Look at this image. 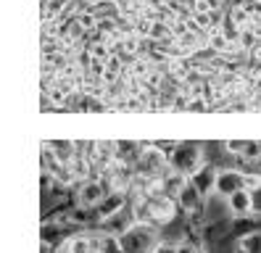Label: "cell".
I'll return each mask as SVG.
<instances>
[{
    "instance_id": "3",
    "label": "cell",
    "mask_w": 261,
    "mask_h": 253,
    "mask_svg": "<svg viewBox=\"0 0 261 253\" xmlns=\"http://www.w3.org/2000/svg\"><path fill=\"white\" fill-rule=\"evenodd\" d=\"M135 171L137 174H145V177H153V180H164L169 171H172V166H169V156L156 148L153 142H145V148L140 153V158H137L135 164Z\"/></svg>"
},
{
    "instance_id": "17",
    "label": "cell",
    "mask_w": 261,
    "mask_h": 253,
    "mask_svg": "<svg viewBox=\"0 0 261 253\" xmlns=\"http://www.w3.org/2000/svg\"><path fill=\"white\" fill-rule=\"evenodd\" d=\"M243 187L251 190V193H258L261 190V174L258 171H243Z\"/></svg>"
},
{
    "instance_id": "19",
    "label": "cell",
    "mask_w": 261,
    "mask_h": 253,
    "mask_svg": "<svg viewBox=\"0 0 261 253\" xmlns=\"http://www.w3.org/2000/svg\"><path fill=\"white\" fill-rule=\"evenodd\" d=\"M153 253H177V245H169V243H159V248Z\"/></svg>"
},
{
    "instance_id": "16",
    "label": "cell",
    "mask_w": 261,
    "mask_h": 253,
    "mask_svg": "<svg viewBox=\"0 0 261 253\" xmlns=\"http://www.w3.org/2000/svg\"><path fill=\"white\" fill-rule=\"evenodd\" d=\"M248 145H251V140H227V142H222V150L229 156H243L248 150Z\"/></svg>"
},
{
    "instance_id": "15",
    "label": "cell",
    "mask_w": 261,
    "mask_h": 253,
    "mask_svg": "<svg viewBox=\"0 0 261 253\" xmlns=\"http://www.w3.org/2000/svg\"><path fill=\"white\" fill-rule=\"evenodd\" d=\"M224 11V0H193V13H219Z\"/></svg>"
},
{
    "instance_id": "5",
    "label": "cell",
    "mask_w": 261,
    "mask_h": 253,
    "mask_svg": "<svg viewBox=\"0 0 261 253\" xmlns=\"http://www.w3.org/2000/svg\"><path fill=\"white\" fill-rule=\"evenodd\" d=\"M253 195L256 193H251V190H238V193H232L229 198H224L227 200V211L232 214V216H238V219H243V216H253Z\"/></svg>"
},
{
    "instance_id": "7",
    "label": "cell",
    "mask_w": 261,
    "mask_h": 253,
    "mask_svg": "<svg viewBox=\"0 0 261 253\" xmlns=\"http://www.w3.org/2000/svg\"><path fill=\"white\" fill-rule=\"evenodd\" d=\"M177 206L185 214H198L203 209V193L201 190H198L193 182H188L185 187L179 190V195H177Z\"/></svg>"
},
{
    "instance_id": "6",
    "label": "cell",
    "mask_w": 261,
    "mask_h": 253,
    "mask_svg": "<svg viewBox=\"0 0 261 253\" xmlns=\"http://www.w3.org/2000/svg\"><path fill=\"white\" fill-rule=\"evenodd\" d=\"M243 190V171L238 169H219L217 174V195L229 198L232 193Z\"/></svg>"
},
{
    "instance_id": "8",
    "label": "cell",
    "mask_w": 261,
    "mask_h": 253,
    "mask_svg": "<svg viewBox=\"0 0 261 253\" xmlns=\"http://www.w3.org/2000/svg\"><path fill=\"white\" fill-rule=\"evenodd\" d=\"M100 224H103V232H111V235H124L129 227H135V224H137V214L132 211V206H129V209H124V211L114 214L111 219L100 221Z\"/></svg>"
},
{
    "instance_id": "12",
    "label": "cell",
    "mask_w": 261,
    "mask_h": 253,
    "mask_svg": "<svg viewBox=\"0 0 261 253\" xmlns=\"http://www.w3.org/2000/svg\"><path fill=\"white\" fill-rule=\"evenodd\" d=\"M188 182H190V177H185V174H179V171H169L166 177L161 180V193L177 200V195H179V190L185 187Z\"/></svg>"
},
{
    "instance_id": "4",
    "label": "cell",
    "mask_w": 261,
    "mask_h": 253,
    "mask_svg": "<svg viewBox=\"0 0 261 253\" xmlns=\"http://www.w3.org/2000/svg\"><path fill=\"white\" fill-rule=\"evenodd\" d=\"M109 193H111V185L109 182L90 177V180L76 185V203H80L82 209H98Z\"/></svg>"
},
{
    "instance_id": "9",
    "label": "cell",
    "mask_w": 261,
    "mask_h": 253,
    "mask_svg": "<svg viewBox=\"0 0 261 253\" xmlns=\"http://www.w3.org/2000/svg\"><path fill=\"white\" fill-rule=\"evenodd\" d=\"M124 209H127V193H121V190H111V193L106 195V200L98 206V219L106 221V219H111L114 214L124 211Z\"/></svg>"
},
{
    "instance_id": "13",
    "label": "cell",
    "mask_w": 261,
    "mask_h": 253,
    "mask_svg": "<svg viewBox=\"0 0 261 253\" xmlns=\"http://www.w3.org/2000/svg\"><path fill=\"white\" fill-rule=\"evenodd\" d=\"M95 253H124L121 237L111 232H98L95 235Z\"/></svg>"
},
{
    "instance_id": "14",
    "label": "cell",
    "mask_w": 261,
    "mask_h": 253,
    "mask_svg": "<svg viewBox=\"0 0 261 253\" xmlns=\"http://www.w3.org/2000/svg\"><path fill=\"white\" fill-rule=\"evenodd\" d=\"M240 253H261V230H253L240 237Z\"/></svg>"
},
{
    "instance_id": "1",
    "label": "cell",
    "mask_w": 261,
    "mask_h": 253,
    "mask_svg": "<svg viewBox=\"0 0 261 253\" xmlns=\"http://www.w3.org/2000/svg\"><path fill=\"white\" fill-rule=\"evenodd\" d=\"M169 166L172 171H179L185 177H193L195 171H201L206 166V150L201 142H182L169 153Z\"/></svg>"
},
{
    "instance_id": "18",
    "label": "cell",
    "mask_w": 261,
    "mask_h": 253,
    "mask_svg": "<svg viewBox=\"0 0 261 253\" xmlns=\"http://www.w3.org/2000/svg\"><path fill=\"white\" fill-rule=\"evenodd\" d=\"M177 253H201L193 243H188V240H182V243H177Z\"/></svg>"
},
{
    "instance_id": "10",
    "label": "cell",
    "mask_w": 261,
    "mask_h": 253,
    "mask_svg": "<svg viewBox=\"0 0 261 253\" xmlns=\"http://www.w3.org/2000/svg\"><path fill=\"white\" fill-rule=\"evenodd\" d=\"M42 145L50 148V153H53V158H56L58 164H71L74 158H76L74 140H45Z\"/></svg>"
},
{
    "instance_id": "2",
    "label": "cell",
    "mask_w": 261,
    "mask_h": 253,
    "mask_svg": "<svg viewBox=\"0 0 261 253\" xmlns=\"http://www.w3.org/2000/svg\"><path fill=\"white\" fill-rule=\"evenodd\" d=\"M121 237V248L124 253H153L159 248L161 237H159V227L150 221H137L135 227H129Z\"/></svg>"
},
{
    "instance_id": "11",
    "label": "cell",
    "mask_w": 261,
    "mask_h": 253,
    "mask_svg": "<svg viewBox=\"0 0 261 253\" xmlns=\"http://www.w3.org/2000/svg\"><path fill=\"white\" fill-rule=\"evenodd\" d=\"M217 174H219V169H211V166H203L201 171H195L193 177H190V182L201 190L203 193V198L208 195V193H217Z\"/></svg>"
}]
</instances>
